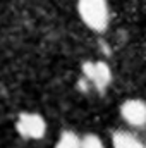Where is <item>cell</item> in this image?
Here are the masks:
<instances>
[{"label": "cell", "instance_id": "6da1fadb", "mask_svg": "<svg viewBox=\"0 0 146 148\" xmlns=\"http://www.w3.org/2000/svg\"><path fill=\"white\" fill-rule=\"evenodd\" d=\"M77 12L83 23L93 31H105L110 21L107 0H77Z\"/></svg>", "mask_w": 146, "mask_h": 148}, {"label": "cell", "instance_id": "7a4b0ae2", "mask_svg": "<svg viewBox=\"0 0 146 148\" xmlns=\"http://www.w3.org/2000/svg\"><path fill=\"white\" fill-rule=\"evenodd\" d=\"M16 129H17V133L23 138H28V140H41L45 136V133H46V122H45V119L40 114L23 112L17 117Z\"/></svg>", "mask_w": 146, "mask_h": 148}, {"label": "cell", "instance_id": "3957f363", "mask_svg": "<svg viewBox=\"0 0 146 148\" xmlns=\"http://www.w3.org/2000/svg\"><path fill=\"white\" fill-rule=\"evenodd\" d=\"M83 74L84 79L88 81V84L95 86L98 91H105L112 83V71H110L108 64L103 60L98 62H84L83 64Z\"/></svg>", "mask_w": 146, "mask_h": 148}, {"label": "cell", "instance_id": "277c9868", "mask_svg": "<svg viewBox=\"0 0 146 148\" xmlns=\"http://www.w3.org/2000/svg\"><path fill=\"white\" fill-rule=\"evenodd\" d=\"M120 115L129 126L143 127L146 126V102L138 98L126 100L120 107Z\"/></svg>", "mask_w": 146, "mask_h": 148}, {"label": "cell", "instance_id": "5b68a950", "mask_svg": "<svg viewBox=\"0 0 146 148\" xmlns=\"http://www.w3.org/2000/svg\"><path fill=\"white\" fill-rule=\"evenodd\" d=\"M112 145L113 148H146L141 140H138L134 134L127 131H117L112 134Z\"/></svg>", "mask_w": 146, "mask_h": 148}, {"label": "cell", "instance_id": "8992f818", "mask_svg": "<svg viewBox=\"0 0 146 148\" xmlns=\"http://www.w3.org/2000/svg\"><path fill=\"white\" fill-rule=\"evenodd\" d=\"M55 148H81V138L72 131H64L60 134Z\"/></svg>", "mask_w": 146, "mask_h": 148}, {"label": "cell", "instance_id": "52a82bcc", "mask_svg": "<svg viewBox=\"0 0 146 148\" xmlns=\"http://www.w3.org/2000/svg\"><path fill=\"white\" fill-rule=\"evenodd\" d=\"M81 148H105V145L96 134H86L81 138Z\"/></svg>", "mask_w": 146, "mask_h": 148}]
</instances>
